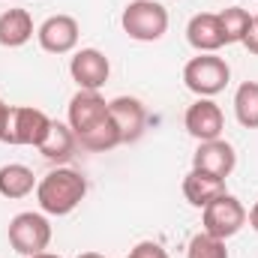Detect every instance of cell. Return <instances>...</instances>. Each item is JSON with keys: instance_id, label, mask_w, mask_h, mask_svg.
<instances>
[{"instance_id": "25", "label": "cell", "mask_w": 258, "mask_h": 258, "mask_svg": "<svg viewBox=\"0 0 258 258\" xmlns=\"http://www.w3.org/2000/svg\"><path fill=\"white\" fill-rule=\"evenodd\" d=\"M30 258H60V255H54V252H36V255H30Z\"/></svg>"}, {"instance_id": "13", "label": "cell", "mask_w": 258, "mask_h": 258, "mask_svg": "<svg viewBox=\"0 0 258 258\" xmlns=\"http://www.w3.org/2000/svg\"><path fill=\"white\" fill-rule=\"evenodd\" d=\"M186 39L198 54H216L225 45V33L216 12H198L186 24Z\"/></svg>"}, {"instance_id": "27", "label": "cell", "mask_w": 258, "mask_h": 258, "mask_svg": "<svg viewBox=\"0 0 258 258\" xmlns=\"http://www.w3.org/2000/svg\"><path fill=\"white\" fill-rule=\"evenodd\" d=\"M252 30H255V33H258V12H255V15H252Z\"/></svg>"}, {"instance_id": "19", "label": "cell", "mask_w": 258, "mask_h": 258, "mask_svg": "<svg viewBox=\"0 0 258 258\" xmlns=\"http://www.w3.org/2000/svg\"><path fill=\"white\" fill-rule=\"evenodd\" d=\"M234 114L237 123L246 129H258V81H243L234 93Z\"/></svg>"}, {"instance_id": "24", "label": "cell", "mask_w": 258, "mask_h": 258, "mask_svg": "<svg viewBox=\"0 0 258 258\" xmlns=\"http://www.w3.org/2000/svg\"><path fill=\"white\" fill-rule=\"evenodd\" d=\"M246 219H249V225H252V228L258 231V201H255V207L249 210V216H246Z\"/></svg>"}, {"instance_id": "1", "label": "cell", "mask_w": 258, "mask_h": 258, "mask_svg": "<svg viewBox=\"0 0 258 258\" xmlns=\"http://www.w3.org/2000/svg\"><path fill=\"white\" fill-rule=\"evenodd\" d=\"M87 195V177L75 168H54L36 183V201L42 213L66 216L72 213Z\"/></svg>"}, {"instance_id": "8", "label": "cell", "mask_w": 258, "mask_h": 258, "mask_svg": "<svg viewBox=\"0 0 258 258\" xmlns=\"http://www.w3.org/2000/svg\"><path fill=\"white\" fill-rule=\"evenodd\" d=\"M69 75L78 90H102L111 75V63L99 48H81L69 60Z\"/></svg>"}, {"instance_id": "4", "label": "cell", "mask_w": 258, "mask_h": 258, "mask_svg": "<svg viewBox=\"0 0 258 258\" xmlns=\"http://www.w3.org/2000/svg\"><path fill=\"white\" fill-rule=\"evenodd\" d=\"M48 243H51V222L45 219V213L24 210L9 219V246L18 255L30 258L36 252H45Z\"/></svg>"}, {"instance_id": "21", "label": "cell", "mask_w": 258, "mask_h": 258, "mask_svg": "<svg viewBox=\"0 0 258 258\" xmlns=\"http://www.w3.org/2000/svg\"><path fill=\"white\" fill-rule=\"evenodd\" d=\"M186 258H228V249H225V240L201 231L195 234L186 246Z\"/></svg>"}, {"instance_id": "17", "label": "cell", "mask_w": 258, "mask_h": 258, "mask_svg": "<svg viewBox=\"0 0 258 258\" xmlns=\"http://www.w3.org/2000/svg\"><path fill=\"white\" fill-rule=\"evenodd\" d=\"M36 177L27 165L21 162H9L0 168V195L3 198H27V195L36 189Z\"/></svg>"}, {"instance_id": "6", "label": "cell", "mask_w": 258, "mask_h": 258, "mask_svg": "<svg viewBox=\"0 0 258 258\" xmlns=\"http://www.w3.org/2000/svg\"><path fill=\"white\" fill-rule=\"evenodd\" d=\"M51 117L42 108L33 105H12L9 108V120H6V144H27V147H39L42 138L48 135Z\"/></svg>"}, {"instance_id": "12", "label": "cell", "mask_w": 258, "mask_h": 258, "mask_svg": "<svg viewBox=\"0 0 258 258\" xmlns=\"http://www.w3.org/2000/svg\"><path fill=\"white\" fill-rule=\"evenodd\" d=\"M108 114L114 120V126L120 132V141L123 144H132L144 135V126H147V111L141 105V99L135 96H117L108 102Z\"/></svg>"}, {"instance_id": "11", "label": "cell", "mask_w": 258, "mask_h": 258, "mask_svg": "<svg viewBox=\"0 0 258 258\" xmlns=\"http://www.w3.org/2000/svg\"><path fill=\"white\" fill-rule=\"evenodd\" d=\"M237 165V153L225 138H213V141H198V150L192 153V168L207 171L213 177H228Z\"/></svg>"}, {"instance_id": "10", "label": "cell", "mask_w": 258, "mask_h": 258, "mask_svg": "<svg viewBox=\"0 0 258 258\" xmlns=\"http://www.w3.org/2000/svg\"><path fill=\"white\" fill-rule=\"evenodd\" d=\"M183 126H186V132L192 135L195 141L222 138V129H225L222 108L213 99H195L192 105L186 108V114H183Z\"/></svg>"}, {"instance_id": "14", "label": "cell", "mask_w": 258, "mask_h": 258, "mask_svg": "<svg viewBox=\"0 0 258 258\" xmlns=\"http://www.w3.org/2000/svg\"><path fill=\"white\" fill-rule=\"evenodd\" d=\"M219 195H225V180L222 177H213V174H207V171H198L192 168L186 177H183V198L198 207V210H204L210 201H216Z\"/></svg>"}, {"instance_id": "26", "label": "cell", "mask_w": 258, "mask_h": 258, "mask_svg": "<svg viewBox=\"0 0 258 258\" xmlns=\"http://www.w3.org/2000/svg\"><path fill=\"white\" fill-rule=\"evenodd\" d=\"M78 258H105V255H99V252H81Z\"/></svg>"}, {"instance_id": "9", "label": "cell", "mask_w": 258, "mask_h": 258, "mask_svg": "<svg viewBox=\"0 0 258 258\" xmlns=\"http://www.w3.org/2000/svg\"><path fill=\"white\" fill-rule=\"evenodd\" d=\"M78 36H81V27H78V21L72 15H51V18H45L36 27L39 48L48 51V54H69V51H75Z\"/></svg>"}, {"instance_id": "22", "label": "cell", "mask_w": 258, "mask_h": 258, "mask_svg": "<svg viewBox=\"0 0 258 258\" xmlns=\"http://www.w3.org/2000/svg\"><path fill=\"white\" fill-rule=\"evenodd\" d=\"M126 258H168V252L156 243V240H141L132 246V252Z\"/></svg>"}, {"instance_id": "7", "label": "cell", "mask_w": 258, "mask_h": 258, "mask_svg": "<svg viewBox=\"0 0 258 258\" xmlns=\"http://www.w3.org/2000/svg\"><path fill=\"white\" fill-rule=\"evenodd\" d=\"M108 120V102L99 90H78L69 99V111H66V123L75 135H84L99 123Z\"/></svg>"}, {"instance_id": "20", "label": "cell", "mask_w": 258, "mask_h": 258, "mask_svg": "<svg viewBox=\"0 0 258 258\" xmlns=\"http://www.w3.org/2000/svg\"><path fill=\"white\" fill-rule=\"evenodd\" d=\"M219 24H222V33H225V45L243 42L246 33L252 30V15L240 6H228V9L219 12Z\"/></svg>"}, {"instance_id": "3", "label": "cell", "mask_w": 258, "mask_h": 258, "mask_svg": "<svg viewBox=\"0 0 258 258\" xmlns=\"http://www.w3.org/2000/svg\"><path fill=\"white\" fill-rule=\"evenodd\" d=\"M231 81V69L219 54H198L183 66V84L192 90L198 99H210L222 93Z\"/></svg>"}, {"instance_id": "18", "label": "cell", "mask_w": 258, "mask_h": 258, "mask_svg": "<svg viewBox=\"0 0 258 258\" xmlns=\"http://www.w3.org/2000/svg\"><path fill=\"white\" fill-rule=\"evenodd\" d=\"M75 138H78V147L81 150H90V153H105V150H114L117 144H123L120 141V132H117L114 120H111V114H108L105 123H99L96 129H90L84 135H75Z\"/></svg>"}, {"instance_id": "2", "label": "cell", "mask_w": 258, "mask_h": 258, "mask_svg": "<svg viewBox=\"0 0 258 258\" xmlns=\"http://www.w3.org/2000/svg\"><path fill=\"white\" fill-rule=\"evenodd\" d=\"M123 33L135 42H156L168 30V9L156 0H132L120 15Z\"/></svg>"}, {"instance_id": "15", "label": "cell", "mask_w": 258, "mask_h": 258, "mask_svg": "<svg viewBox=\"0 0 258 258\" xmlns=\"http://www.w3.org/2000/svg\"><path fill=\"white\" fill-rule=\"evenodd\" d=\"M48 162H69L78 150V138L75 132L69 129V123H60V120H51L48 126V135L42 138V144L36 147Z\"/></svg>"}, {"instance_id": "23", "label": "cell", "mask_w": 258, "mask_h": 258, "mask_svg": "<svg viewBox=\"0 0 258 258\" xmlns=\"http://www.w3.org/2000/svg\"><path fill=\"white\" fill-rule=\"evenodd\" d=\"M9 108H12V105H6V102L0 99V141H3V135H6V120H9Z\"/></svg>"}, {"instance_id": "16", "label": "cell", "mask_w": 258, "mask_h": 258, "mask_svg": "<svg viewBox=\"0 0 258 258\" xmlns=\"http://www.w3.org/2000/svg\"><path fill=\"white\" fill-rule=\"evenodd\" d=\"M33 39V18L27 9H6L0 15V45L21 48Z\"/></svg>"}, {"instance_id": "5", "label": "cell", "mask_w": 258, "mask_h": 258, "mask_svg": "<svg viewBox=\"0 0 258 258\" xmlns=\"http://www.w3.org/2000/svg\"><path fill=\"white\" fill-rule=\"evenodd\" d=\"M246 207L240 204V198H234L231 192L219 195L216 201H210L204 210H201V225L207 234L219 237V240H228L234 237L243 225H246Z\"/></svg>"}]
</instances>
